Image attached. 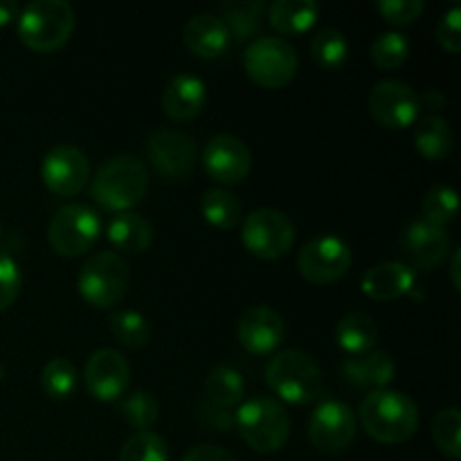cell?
Returning a JSON list of instances; mask_svg holds the SVG:
<instances>
[{
	"label": "cell",
	"mask_w": 461,
	"mask_h": 461,
	"mask_svg": "<svg viewBox=\"0 0 461 461\" xmlns=\"http://www.w3.org/2000/svg\"><path fill=\"white\" fill-rule=\"evenodd\" d=\"M18 36L34 52L63 48L75 30V9L66 0H34L18 14Z\"/></svg>",
	"instance_id": "5"
},
{
	"label": "cell",
	"mask_w": 461,
	"mask_h": 461,
	"mask_svg": "<svg viewBox=\"0 0 461 461\" xmlns=\"http://www.w3.org/2000/svg\"><path fill=\"white\" fill-rule=\"evenodd\" d=\"M378 12L390 25L408 27L419 21L426 5L421 0H378Z\"/></svg>",
	"instance_id": "39"
},
{
	"label": "cell",
	"mask_w": 461,
	"mask_h": 461,
	"mask_svg": "<svg viewBox=\"0 0 461 461\" xmlns=\"http://www.w3.org/2000/svg\"><path fill=\"white\" fill-rule=\"evenodd\" d=\"M149 189V171L140 158L115 156L97 169L90 180L95 203L108 212L131 210L144 198Z\"/></svg>",
	"instance_id": "3"
},
{
	"label": "cell",
	"mask_w": 461,
	"mask_h": 461,
	"mask_svg": "<svg viewBox=\"0 0 461 461\" xmlns=\"http://www.w3.org/2000/svg\"><path fill=\"white\" fill-rule=\"evenodd\" d=\"M131 282V268L122 255L102 250L81 266L77 288L93 309H111L120 304Z\"/></svg>",
	"instance_id": "6"
},
{
	"label": "cell",
	"mask_w": 461,
	"mask_h": 461,
	"mask_svg": "<svg viewBox=\"0 0 461 461\" xmlns=\"http://www.w3.org/2000/svg\"><path fill=\"white\" fill-rule=\"evenodd\" d=\"M203 167L216 183L239 185L250 174V149L237 135L221 133L212 138L203 149Z\"/></svg>",
	"instance_id": "16"
},
{
	"label": "cell",
	"mask_w": 461,
	"mask_h": 461,
	"mask_svg": "<svg viewBox=\"0 0 461 461\" xmlns=\"http://www.w3.org/2000/svg\"><path fill=\"white\" fill-rule=\"evenodd\" d=\"M241 243L257 259H282L295 243V225L284 212L261 207L250 212L243 221Z\"/></svg>",
	"instance_id": "8"
},
{
	"label": "cell",
	"mask_w": 461,
	"mask_h": 461,
	"mask_svg": "<svg viewBox=\"0 0 461 461\" xmlns=\"http://www.w3.org/2000/svg\"><path fill=\"white\" fill-rule=\"evenodd\" d=\"M108 327H111L113 338L129 349H142L151 338V327L138 311H113L108 318Z\"/></svg>",
	"instance_id": "32"
},
{
	"label": "cell",
	"mask_w": 461,
	"mask_h": 461,
	"mask_svg": "<svg viewBox=\"0 0 461 461\" xmlns=\"http://www.w3.org/2000/svg\"><path fill=\"white\" fill-rule=\"evenodd\" d=\"M246 396V383L243 376L230 365H216L210 369L205 378V399L216 408H237Z\"/></svg>",
	"instance_id": "27"
},
{
	"label": "cell",
	"mask_w": 461,
	"mask_h": 461,
	"mask_svg": "<svg viewBox=\"0 0 461 461\" xmlns=\"http://www.w3.org/2000/svg\"><path fill=\"white\" fill-rule=\"evenodd\" d=\"M248 77L268 90L284 88L297 72V52L282 36H259L243 54Z\"/></svg>",
	"instance_id": "7"
},
{
	"label": "cell",
	"mask_w": 461,
	"mask_h": 461,
	"mask_svg": "<svg viewBox=\"0 0 461 461\" xmlns=\"http://www.w3.org/2000/svg\"><path fill=\"white\" fill-rule=\"evenodd\" d=\"M43 392L54 401H68L77 390V369L68 358L50 360L41 374Z\"/></svg>",
	"instance_id": "33"
},
{
	"label": "cell",
	"mask_w": 461,
	"mask_h": 461,
	"mask_svg": "<svg viewBox=\"0 0 461 461\" xmlns=\"http://www.w3.org/2000/svg\"><path fill=\"white\" fill-rule=\"evenodd\" d=\"M421 210L423 221H428L432 225H439V228H446L457 216V192L453 187H448V185H435L423 196Z\"/></svg>",
	"instance_id": "35"
},
{
	"label": "cell",
	"mask_w": 461,
	"mask_h": 461,
	"mask_svg": "<svg viewBox=\"0 0 461 461\" xmlns=\"http://www.w3.org/2000/svg\"><path fill=\"white\" fill-rule=\"evenodd\" d=\"M147 156L158 176L171 183H180L196 169L198 151L192 135L176 129H160L149 135Z\"/></svg>",
	"instance_id": "11"
},
{
	"label": "cell",
	"mask_w": 461,
	"mask_h": 461,
	"mask_svg": "<svg viewBox=\"0 0 461 461\" xmlns=\"http://www.w3.org/2000/svg\"><path fill=\"white\" fill-rule=\"evenodd\" d=\"M183 461H237V459H234L228 450L221 448V446L201 444L196 446V448L189 450V453L183 457Z\"/></svg>",
	"instance_id": "42"
},
{
	"label": "cell",
	"mask_w": 461,
	"mask_h": 461,
	"mask_svg": "<svg viewBox=\"0 0 461 461\" xmlns=\"http://www.w3.org/2000/svg\"><path fill=\"white\" fill-rule=\"evenodd\" d=\"M201 214L219 230H234L241 223V203L228 189H207L201 198Z\"/></svg>",
	"instance_id": "29"
},
{
	"label": "cell",
	"mask_w": 461,
	"mask_h": 461,
	"mask_svg": "<svg viewBox=\"0 0 461 461\" xmlns=\"http://www.w3.org/2000/svg\"><path fill=\"white\" fill-rule=\"evenodd\" d=\"M369 54H372V61L376 68H381V70H396V68H401L408 61L410 41L401 32H383V34L374 39Z\"/></svg>",
	"instance_id": "34"
},
{
	"label": "cell",
	"mask_w": 461,
	"mask_h": 461,
	"mask_svg": "<svg viewBox=\"0 0 461 461\" xmlns=\"http://www.w3.org/2000/svg\"><path fill=\"white\" fill-rule=\"evenodd\" d=\"M403 252L414 266L423 270L437 268L450 252V237L446 228L419 219L405 228Z\"/></svg>",
	"instance_id": "18"
},
{
	"label": "cell",
	"mask_w": 461,
	"mask_h": 461,
	"mask_svg": "<svg viewBox=\"0 0 461 461\" xmlns=\"http://www.w3.org/2000/svg\"><path fill=\"white\" fill-rule=\"evenodd\" d=\"M376 340V322L367 313H347L336 327V342L342 351L351 356H363L374 351Z\"/></svg>",
	"instance_id": "26"
},
{
	"label": "cell",
	"mask_w": 461,
	"mask_h": 461,
	"mask_svg": "<svg viewBox=\"0 0 461 461\" xmlns=\"http://www.w3.org/2000/svg\"><path fill=\"white\" fill-rule=\"evenodd\" d=\"M432 437L437 448L450 459L461 457V414L457 408L441 410L432 421Z\"/></svg>",
	"instance_id": "36"
},
{
	"label": "cell",
	"mask_w": 461,
	"mask_h": 461,
	"mask_svg": "<svg viewBox=\"0 0 461 461\" xmlns=\"http://www.w3.org/2000/svg\"><path fill=\"white\" fill-rule=\"evenodd\" d=\"M117 414L129 423L131 428L140 432H149L156 426L158 417H160V405L158 399L147 390H135L129 396L117 401L115 405Z\"/></svg>",
	"instance_id": "30"
},
{
	"label": "cell",
	"mask_w": 461,
	"mask_h": 461,
	"mask_svg": "<svg viewBox=\"0 0 461 461\" xmlns=\"http://www.w3.org/2000/svg\"><path fill=\"white\" fill-rule=\"evenodd\" d=\"M239 342L252 356H268L286 338L284 318L270 306H252L241 315L237 327Z\"/></svg>",
	"instance_id": "17"
},
{
	"label": "cell",
	"mask_w": 461,
	"mask_h": 461,
	"mask_svg": "<svg viewBox=\"0 0 461 461\" xmlns=\"http://www.w3.org/2000/svg\"><path fill=\"white\" fill-rule=\"evenodd\" d=\"M198 417L207 423L214 430H230L234 428V414H230V410L216 408V405L207 403L198 408Z\"/></svg>",
	"instance_id": "41"
},
{
	"label": "cell",
	"mask_w": 461,
	"mask_h": 461,
	"mask_svg": "<svg viewBox=\"0 0 461 461\" xmlns=\"http://www.w3.org/2000/svg\"><path fill=\"white\" fill-rule=\"evenodd\" d=\"M185 45L198 59H219L232 45L228 27L216 14H196L183 32Z\"/></svg>",
	"instance_id": "20"
},
{
	"label": "cell",
	"mask_w": 461,
	"mask_h": 461,
	"mask_svg": "<svg viewBox=\"0 0 461 461\" xmlns=\"http://www.w3.org/2000/svg\"><path fill=\"white\" fill-rule=\"evenodd\" d=\"M414 144H417V151L428 160H444L453 151V129L444 117L428 115L423 120H417Z\"/></svg>",
	"instance_id": "28"
},
{
	"label": "cell",
	"mask_w": 461,
	"mask_h": 461,
	"mask_svg": "<svg viewBox=\"0 0 461 461\" xmlns=\"http://www.w3.org/2000/svg\"><path fill=\"white\" fill-rule=\"evenodd\" d=\"M320 16V5L313 0H275L268 7L270 25L284 36L309 32Z\"/></svg>",
	"instance_id": "23"
},
{
	"label": "cell",
	"mask_w": 461,
	"mask_h": 461,
	"mask_svg": "<svg viewBox=\"0 0 461 461\" xmlns=\"http://www.w3.org/2000/svg\"><path fill=\"white\" fill-rule=\"evenodd\" d=\"M207 102L205 81L189 72H180L162 93V108L174 122H189L201 115Z\"/></svg>",
	"instance_id": "19"
},
{
	"label": "cell",
	"mask_w": 461,
	"mask_h": 461,
	"mask_svg": "<svg viewBox=\"0 0 461 461\" xmlns=\"http://www.w3.org/2000/svg\"><path fill=\"white\" fill-rule=\"evenodd\" d=\"M99 234H102L99 214L79 203L61 207L48 225L50 246L61 257L84 255L97 243Z\"/></svg>",
	"instance_id": "9"
},
{
	"label": "cell",
	"mask_w": 461,
	"mask_h": 461,
	"mask_svg": "<svg viewBox=\"0 0 461 461\" xmlns=\"http://www.w3.org/2000/svg\"><path fill=\"white\" fill-rule=\"evenodd\" d=\"M309 439L320 453H342L356 439L354 410L336 399L320 401L309 421Z\"/></svg>",
	"instance_id": "13"
},
{
	"label": "cell",
	"mask_w": 461,
	"mask_h": 461,
	"mask_svg": "<svg viewBox=\"0 0 461 461\" xmlns=\"http://www.w3.org/2000/svg\"><path fill=\"white\" fill-rule=\"evenodd\" d=\"M351 261H354V255H351L349 243L333 234H320L300 250L297 268L306 282L327 286L349 273Z\"/></svg>",
	"instance_id": "10"
},
{
	"label": "cell",
	"mask_w": 461,
	"mask_h": 461,
	"mask_svg": "<svg viewBox=\"0 0 461 461\" xmlns=\"http://www.w3.org/2000/svg\"><path fill=\"white\" fill-rule=\"evenodd\" d=\"M459 261H461V250H455L453 261H450V279H453V286L461 291V277H459Z\"/></svg>",
	"instance_id": "45"
},
{
	"label": "cell",
	"mask_w": 461,
	"mask_h": 461,
	"mask_svg": "<svg viewBox=\"0 0 461 461\" xmlns=\"http://www.w3.org/2000/svg\"><path fill=\"white\" fill-rule=\"evenodd\" d=\"M266 383L282 401L309 405L322 399L324 376L320 365L306 351H277L266 365Z\"/></svg>",
	"instance_id": "2"
},
{
	"label": "cell",
	"mask_w": 461,
	"mask_h": 461,
	"mask_svg": "<svg viewBox=\"0 0 461 461\" xmlns=\"http://www.w3.org/2000/svg\"><path fill=\"white\" fill-rule=\"evenodd\" d=\"M266 5L261 0H230L221 7V21L237 43H246L259 34Z\"/></svg>",
	"instance_id": "25"
},
{
	"label": "cell",
	"mask_w": 461,
	"mask_h": 461,
	"mask_svg": "<svg viewBox=\"0 0 461 461\" xmlns=\"http://www.w3.org/2000/svg\"><path fill=\"white\" fill-rule=\"evenodd\" d=\"M18 5L14 0H0V27L18 21Z\"/></svg>",
	"instance_id": "44"
},
{
	"label": "cell",
	"mask_w": 461,
	"mask_h": 461,
	"mask_svg": "<svg viewBox=\"0 0 461 461\" xmlns=\"http://www.w3.org/2000/svg\"><path fill=\"white\" fill-rule=\"evenodd\" d=\"M0 234H3V223H0Z\"/></svg>",
	"instance_id": "46"
},
{
	"label": "cell",
	"mask_w": 461,
	"mask_h": 461,
	"mask_svg": "<svg viewBox=\"0 0 461 461\" xmlns=\"http://www.w3.org/2000/svg\"><path fill=\"white\" fill-rule=\"evenodd\" d=\"M120 461H169V448L156 432H138L120 450Z\"/></svg>",
	"instance_id": "37"
},
{
	"label": "cell",
	"mask_w": 461,
	"mask_h": 461,
	"mask_svg": "<svg viewBox=\"0 0 461 461\" xmlns=\"http://www.w3.org/2000/svg\"><path fill=\"white\" fill-rule=\"evenodd\" d=\"M394 360L392 356L383 354V351H369L363 356H351L342 363V376L351 383V385L360 387V390H385L392 381H394Z\"/></svg>",
	"instance_id": "22"
},
{
	"label": "cell",
	"mask_w": 461,
	"mask_h": 461,
	"mask_svg": "<svg viewBox=\"0 0 461 461\" xmlns=\"http://www.w3.org/2000/svg\"><path fill=\"white\" fill-rule=\"evenodd\" d=\"M23 286V275L16 259L0 250V313L16 302Z\"/></svg>",
	"instance_id": "38"
},
{
	"label": "cell",
	"mask_w": 461,
	"mask_h": 461,
	"mask_svg": "<svg viewBox=\"0 0 461 461\" xmlns=\"http://www.w3.org/2000/svg\"><path fill=\"white\" fill-rule=\"evenodd\" d=\"M369 115L381 124L383 129L401 131L417 124L419 120V95L412 86L399 79H383L372 88L367 99Z\"/></svg>",
	"instance_id": "12"
},
{
	"label": "cell",
	"mask_w": 461,
	"mask_h": 461,
	"mask_svg": "<svg viewBox=\"0 0 461 461\" xmlns=\"http://www.w3.org/2000/svg\"><path fill=\"white\" fill-rule=\"evenodd\" d=\"M41 178L57 196H77L90 180L88 156L72 144H57L45 153Z\"/></svg>",
	"instance_id": "14"
},
{
	"label": "cell",
	"mask_w": 461,
	"mask_h": 461,
	"mask_svg": "<svg viewBox=\"0 0 461 461\" xmlns=\"http://www.w3.org/2000/svg\"><path fill=\"white\" fill-rule=\"evenodd\" d=\"M358 414L365 432L381 444H403L419 428L417 403L403 392H372L363 399Z\"/></svg>",
	"instance_id": "1"
},
{
	"label": "cell",
	"mask_w": 461,
	"mask_h": 461,
	"mask_svg": "<svg viewBox=\"0 0 461 461\" xmlns=\"http://www.w3.org/2000/svg\"><path fill=\"white\" fill-rule=\"evenodd\" d=\"M234 428L255 453L270 455L284 448L291 437V419L284 405L270 396H252L239 405Z\"/></svg>",
	"instance_id": "4"
},
{
	"label": "cell",
	"mask_w": 461,
	"mask_h": 461,
	"mask_svg": "<svg viewBox=\"0 0 461 461\" xmlns=\"http://www.w3.org/2000/svg\"><path fill=\"white\" fill-rule=\"evenodd\" d=\"M311 54L313 61L324 70H338L342 63L347 61L349 54V43H347L345 34L336 27H322L311 39Z\"/></svg>",
	"instance_id": "31"
},
{
	"label": "cell",
	"mask_w": 461,
	"mask_h": 461,
	"mask_svg": "<svg viewBox=\"0 0 461 461\" xmlns=\"http://www.w3.org/2000/svg\"><path fill=\"white\" fill-rule=\"evenodd\" d=\"M419 106L428 108V111H441L446 106V95L439 93L437 88L426 90L423 97H419Z\"/></svg>",
	"instance_id": "43"
},
{
	"label": "cell",
	"mask_w": 461,
	"mask_h": 461,
	"mask_svg": "<svg viewBox=\"0 0 461 461\" xmlns=\"http://www.w3.org/2000/svg\"><path fill=\"white\" fill-rule=\"evenodd\" d=\"M84 383L95 401L115 403L129 390L131 367L117 349H97L86 363Z\"/></svg>",
	"instance_id": "15"
},
{
	"label": "cell",
	"mask_w": 461,
	"mask_h": 461,
	"mask_svg": "<svg viewBox=\"0 0 461 461\" xmlns=\"http://www.w3.org/2000/svg\"><path fill=\"white\" fill-rule=\"evenodd\" d=\"M108 241L120 252L142 255L153 241V228L144 216L133 212H122L108 225Z\"/></svg>",
	"instance_id": "24"
},
{
	"label": "cell",
	"mask_w": 461,
	"mask_h": 461,
	"mask_svg": "<svg viewBox=\"0 0 461 461\" xmlns=\"http://www.w3.org/2000/svg\"><path fill=\"white\" fill-rule=\"evenodd\" d=\"M437 43L450 54L461 52V7L455 5L437 23Z\"/></svg>",
	"instance_id": "40"
},
{
	"label": "cell",
	"mask_w": 461,
	"mask_h": 461,
	"mask_svg": "<svg viewBox=\"0 0 461 461\" xmlns=\"http://www.w3.org/2000/svg\"><path fill=\"white\" fill-rule=\"evenodd\" d=\"M414 270L410 266L401 264V261H385L365 273L360 288L369 300L376 302H390L399 300V297L408 295L414 288Z\"/></svg>",
	"instance_id": "21"
}]
</instances>
